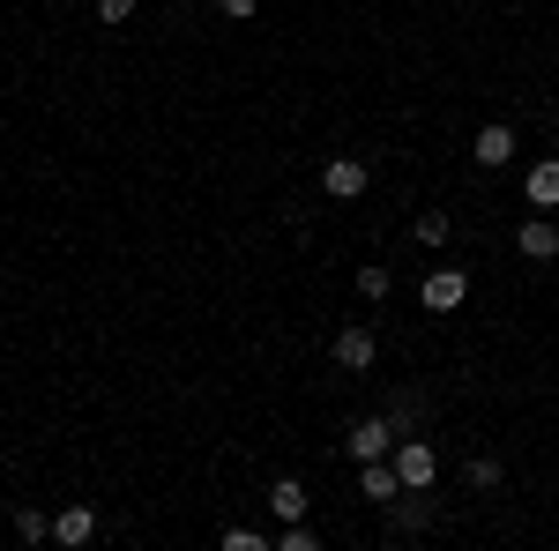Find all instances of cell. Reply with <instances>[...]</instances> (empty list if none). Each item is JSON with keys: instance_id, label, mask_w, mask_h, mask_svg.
Masks as SVG:
<instances>
[{"instance_id": "30bf717a", "label": "cell", "mask_w": 559, "mask_h": 551, "mask_svg": "<svg viewBox=\"0 0 559 551\" xmlns=\"http://www.w3.org/2000/svg\"><path fill=\"white\" fill-rule=\"evenodd\" d=\"M90 537H97V514H90V507H60V514H52V544L75 551V544H90Z\"/></svg>"}, {"instance_id": "9c48e42d", "label": "cell", "mask_w": 559, "mask_h": 551, "mask_svg": "<svg viewBox=\"0 0 559 551\" xmlns=\"http://www.w3.org/2000/svg\"><path fill=\"white\" fill-rule=\"evenodd\" d=\"M522 254L530 261H559V224L552 216H530V224H522V239H515Z\"/></svg>"}, {"instance_id": "5bb4252c", "label": "cell", "mask_w": 559, "mask_h": 551, "mask_svg": "<svg viewBox=\"0 0 559 551\" xmlns=\"http://www.w3.org/2000/svg\"><path fill=\"white\" fill-rule=\"evenodd\" d=\"M15 537H23V544H45V537H52V514H38V507H15Z\"/></svg>"}, {"instance_id": "5b68a950", "label": "cell", "mask_w": 559, "mask_h": 551, "mask_svg": "<svg viewBox=\"0 0 559 551\" xmlns=\"http://www.w3.org/2000/svg\"><path fill=\"white\" fill-rule=\"evenodd\" d=\"M329 350H336V366H344V373H366V366L381 358V336H373V328H336Z\"/></svg>"}, {"instance_id": "277c9868", "label": "cell", "mask_w": 559, "mask_h": 551, "mask_svg": "<svg viewBox=\"0 0 559 551\" xmlns=\"http://www.w3.org/2000/svg\"><path fill=\"white\" fill-rule=\"evenodd\" d=\"M321 194H329V202H358V194H366V165H358V157H329V165H321Z\"/></svg>"}, {"instance_id": "ac0fdd59", "label": "cell", "mask_w": 559, "mask_h": 551, "mask_svg": "<svg viewBox=\"0 0 559 551\" xmlns=\"http://www.w3.org/2000/svg\"><path fill=\"white\" fill-rule=\"evenodd\" d=\"M463 477H471L477 492H492V484H500V463H492V455H477V463H471V469H463Z\"/></svg>"}, {"instance_id": "44dd1931", "label": "cell", "mask_w": 559, "mask_h": 551, "mask_svg": "<svg viewBox=\"0 0 559 551\" xmlns=\"http://www.w3.org/2000/svg\"><path fill=\"white\" fill-rule=\"evenodd\" d=\"M216 8H224L231 23H247V15H254V0H216Z\"/></svg>"}, {"instance_id": "6da1fadb", "label": "cell", "mask_w": 559, "mask_h": 551, "mask_svg": "<svg viewBox=\"0 0 559 551\" xmlns=\"http://www.w3.org/2000/svg\"><path fill=\"white\" fill-rule=\"evenodd\" d=\"M388 463H395V477H403V492H426L432 477H440V455H432L426 432H403V440L388 447Z\"/></svg>"}, {"instance_id": "3957f363", "label": "cell", "mask_w": 559, "mask_h": 551, "mask_svg": "<svg viewBox=\"0 0 559 551\" xmlns=\"http://www.w3.org/2000/svg\"><path fill=\"white\" fill-rule=\"evenodd\" d=\"M344 447H350V463H381L388 447H395V424H388V418H358Z\"/></svg>"}, {"instance_id": "7402d4cb", "label": "cell", "mask_w": 559, "mask_h": 551, "mask_svg": "<svg viewBox=\"0 0 559 551\" xmlns=\"http://www.w3.org/2000/svg\"><path fill=\"white\" fill-rule=\"evenodd\" d=\"M179 8H187V0H179Z\"/></svg>"}, {"instance_id": "7a4b0ae2", "label": "cell", "mask_w": 559, "mask_h": 551, "mask_svg": "<svg viewBox=\"0 0 559 551\" xmlns=\"http://www.w3.org/2000/svg\"><path fill=\"white\" fill-rule=\"evenodd\" d=\"M418 298H426V313H455V306L471 298V276H463V268H432L426 284H418Z\"/></svg>"}, {"instance_id": "7c38bea8", "label": "cell", "mask_w": 559, "mask_h": 551, "mask_svg": "<svg viewBox=\"0 0 559 551\" xmlns=\"http://www.w3.org/2000/svg\"><path fill=\"white\" fill-rule=\"evenodd\" d=\"M388 424H395V440H403V432H426V403H418V395H395Z\"/></svg>"}, {"instance_id": "d6986e66", "label": "cell", "mask_w": 559, "mask_h": 551, "mask_svg": "<svg viewBox=\"0 0 559 551\" xmlns=\"http://www.w3.org/2000/svg\"><path fill=\"white\" fill-rule=\"evenodd\" d=\"M224 551H269L261 529H224Z\"/></svg>"}, {"instance_id": "52a82bcc", "label": "cell", "mask_w": 559, "mask_h": 551, "mask_svg": "<svg viewBox=\"0 0 559 551\" xmlns=\"http://www.w3.org/2000/svg\"><path fill=\"white\" fill-rule=\"evenodd\" d=\"M395 492H403V477H395V463H366L358 469V500H373V507H395Z\"/></svg>"}, {"instance_id": "e0dca14e", "label": "cell", "mask_w": 559, "mask_h": 551, "mask_svg": "<svg viewBox=\"0 0 559 551\" xmlns=\"http://www.w3.org/2000/svg\"><path fill=\"white\" fill-rule=\"evenodd\" d=\"M276 544H284V551H313V544H321V529H306V514H299V522H292Z\"/></svg>"}, {"instance_id": "ffe728a7", "label": "cell", "mask_w": 559, "mask_h": 551, "mask_svg": "<svg viewBox=\"0 0 559 551\" xmlns=\"http://www.w3.org/2000/svg\"><path fill=\"white\" fill-rule=\"evenodd\" d=\"M134 15V0H97V23H128Z\"/></svg>"}, {"instance_id": "4fadbf2b", "label": "cell", "mask_w": 559, "mask_h": 551, "mask_svg": "<svg viewBox=\"0 0 559 551\" xmlns=\"http://www.w3.org/2000/svg\"><path fill=\"white\" fill-rule=\"evenodd\" d=\"M395 522H403V529H426V522H432L426 492H395Z\"/></svg>"}, {"instance_id": "ba28073f", "label": "cell", "mask_w": 559, "mask_h": 551, "mask_svg": "<svg viewBox=\"0 0 559 551\" xmlns=\"http://www.w3.org/2000/svg\"><path fill=\"white\" fill-rule=\"evenodd\" d=\"M471 157H477V165H485V171H500V165H508V157H515V128H500V120H492V128H477Z\"/></svg>"}, {"instance_id": "8992f818", "label": "cell", "mask_w": 559, "mask_h": 551, "mask_svg": "<svg viewBox=\"0 0 559 551\" xmlns=\"http://www.w3.org/2000/svg\"><path fill=\"white\" fill-rule=\"evenodd\" d=\"M522 194H530V209H537V216H559V157H545V165H530V179H522Z\"/></svg>"}, {"instance_id": "2e32d148", "label": "cell", "mask_w": 559, "mask_h": 551, "mask_svg": "<svg viewBox=\"0 0 559 551\" xmlns=\"http://www.w3.org/2000/svg\"><path fill=\"white\" fill-rule=\"evenodd\" d=\"M388 284H395V276H388L381 261H366V268H358V291H366V298H388Z\"/></svg>"}, {"instance_id": "8fae6325", "label": "cell", "mask_w": 559, "mask_h": 551, "mask_svg": "<svg viewBox=\"0 0 559 551\" xmlns=\"http://www.w3.org/2000/svg\"><path fill=\"white\" fill-rule=\"evenodd\" d=\"M269 514H276V522H299L306 514V484L299 477H276V484H269Z\"/></svg>"}, {"instance_id": "9a60e30c", "label": "cell", "mask_w": 559, "mask_h": 551, "mask_svg": "<svg viewBox=\"0 0 559 551\" xmlns=\"http://www.w3.org/2000/svg\"><path fill=\"white\" fill-rule=\"evenodd\" d=\"M448 231H455V224H448V209H426V216H418V239H426V247H448Z\"/></svg>"}]
</instances>
